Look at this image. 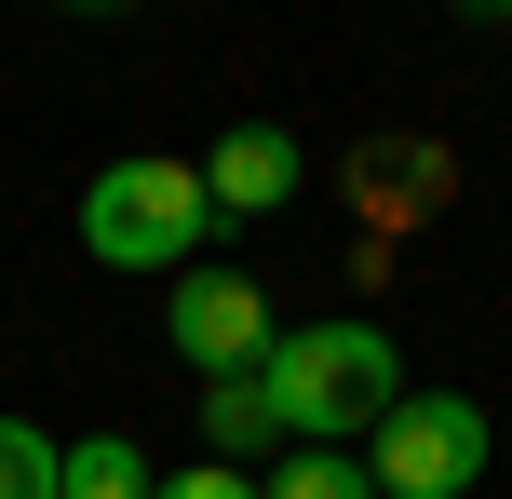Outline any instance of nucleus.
<instances>
[{
    "instance_id": "obj_1",
    "label": "nucleus",
    "mask_w": 512,
    "mask_h": 499,
    "mask_svg": "<svg viewBox=\"0 0 512 499\" xmlns=\"http://www.w3.org/2000/svg\"><path fill=\"white\" fill-rule=\"evenodd\" d=\"M270 405H283V446H364L391 405L418 392L405 378V338L378 311H337V324H283L270 338Z\"/></svg>"
},
{
    "instance_id": "obj_2",
    "label": "nucleus",
    "mask_w": 512,
    "mask_h": 499,
    "mask_svg": "<svg viewBox=\"0 0 512 499\" xmlns=\"http://www.w3.org/2000/svg\"><path fill=\"white\" fill-rule=\"evenodd\" d=\"M203 230H216V189L176 149H122L81 189V257H108V270H203Z\"/></svg>"
},
{
    "instance_id": "obj_3",
    "label": "nucleus",
    "mask_w": 512,
    "mask_h": 499,
    "mask_svg": "<svg viewBox=\"0 0 512 499\" xmlns=\"http://www.w3.org/2000/svg\"><path fill=\"white\" fill-rule=\"evenodd\" d=\"M486 405L472 392H405L378 432H364V473H378V499H472L486 486Z\"/></svg>"
},
{
    "instance_id": "obj_4",
    "label": "nucleus",
    "mask_w": 512,
    "mask_h": 499,
    "mask_svg": "<svg viewBox=\"0 0 512 499\" xmlns=\"http://www.w3.org/2000/svg\"><path fill=\"white\" fill-rule=\"evenodd\" d=\"M162 338H176L203 378H243V365H270L283 324H270V297H256L243 270H216V257H203V270H176V297H162Z\"/></svg>"
},
{
    "instance_id": "obj_5",
    "label": "nucleus",
    "mask_w": 512,
    "mask_h": 499,
    "mask_svg": "<svg viewBox=\"0 0 512 499\" xmlns=\"http://www.w3.org/2000/svg\"><path fill=\"white\" fill-rule=\"evenodd\" d=\"M337 189H351V216L391 243V230H418V216H445V203H459V162H445L432 135H364V149L337 162Z\"/></svg>"
},
{
    "instance_id": "obj_6",
    "label": "nucleus",
    "mask_w": 512,
    "mask_h": 499,
    "mask_svg": "<svg viewBox=\"0 0 512 499\" xmlns=\"http://www.w3.org/2000/svg\"><path fill=\"white\" fill-rule=\"evenodd\" d=\"M203 189H216V216H283L310 189V149L283 122H230L216 135V162H203Z\"/></svg>"
},
{
    "instance_id": "obj_7",
    "label": "nucleus",
    "mask_w": 512,
    "mask_h": 499,
    "mask_svg": "<svg viewBox=\"0 0 512 499\" xmlns=\"http://www.w3.org/2000/svg\"><path fill=\"white\" fill-rule=\"evenodd\" d=\"M203 459H230V473H256V459H283V405H270V378H203Z\"/></svg>"
},
{
    "instance_id": "obj_8",
    "label": "nucleus",
    "mask_w": 512,
    "mask_h": 499,
    "mask_svg": "<svg viewBox=\"0 0 512 499\" xmlns=\"http://www.w3.org/2000/svg\"><path fill=\"white\" fill-rule=\"evenodd\" d=\"M256 499H378V473H364V446H283Z\"/></svg>"
},
{
    "instance_id": "obj_9",
    "label": "nucleus",
    "mask_w": 512,
    "mask_h": 499,
    "mask_svg": "<svg viewBox=\"0 0 512 499\" xmlns=\"http://www.w3.org/2000/svg\"><path fill=\"white\" fill-rule=\"evenodd\" d=\"M149 486H162V473L122 446V432H95V446H68V459H54V499H149Z\"/></svg>"
},
{
    "instance_id": "obj_10",
    "label": "nucleus",
    "mask_w": 512,
    "mask_h": 499,
    "mask_svg": "<svg viewBox=\"0 0 512 499\" xmlns=\"http://www.w3.org/2000/svg\"><path fill=\"white\" fill-rule=\"evenodd\" d=\"M54 459L68 446H54L41 419H0V499H54Z\"/></svg>"
},
{
    "instance_id": "obj_11",
    "label": "nucleus",
    "mask_w": 512,
    "mask_h": 499,
    "mask_svg": "<svg viewBox=\"0 0 512 499\" xmlns=\"http://www.w3.org/2000/svg\"><path fill=\"white\" fill-rule=\"evenodd\" d=\"M149 499H256V473H230V459H189V473H162Z\"/></svg>"
},
{
    "instance_id": "obj_12",
    "label": "nucleus",
    "mask_w": 512,
    "mask_h": 499,
    "mask_svg": "<svg viewBox=\"0 0 512 499\" xmlns=\"http://www.w3.org/2000/svg\"><path fill=\"white\" fill-rule=\"evenodd\" d=\"M68 14H122V0H68Z\"/></svg>"
},
{
    "instance_id": "obj_13",
    "label": "nucleus",
    "mask_w": 512,
    "mask_h": 499,
    "mask_svg": "<svg viewBox=\"0 0 512 499\" xmlns=\"http://www.w3.org/2000/svg\"><path fill=\"white\" fill-rule=\"evenodd\" d=\"M486 14H499V27H512V0H486Z\"/></svg>"
}]
</instances>
